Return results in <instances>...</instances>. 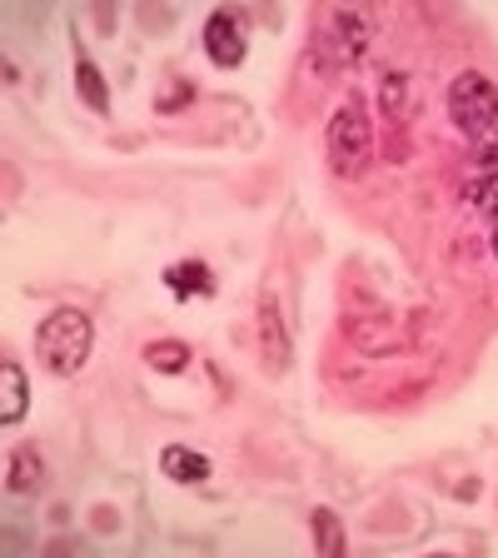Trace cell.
<instances>
[{"label":"cell","instance_id":"obj_1","mask_svg":"<svg viewBox=\"0 0 498 558\" xmlns=\"http://www.w3.org/2000/svg\"><path fill=\"white\" fill-rule=\"evenodd\" d=\"M90 344H95V325H90V314H81V310H50L40 319V329H35V360L46 364L50 374H60V379L85 369Z\"/></svg>","mask_w":498,"mask_h":558},{"label":"cell","instance_id":"obj_2","mask_svg":"<svg viewBox=\"0 0 498 558\" xmlns=\"http://www.w3.org/2000/svg\"><path fill=\"white\" fill-rule=\"evenodd\" d=\"M325 145H329V165H335V174H344V180L364 174V165L374 160V125H369V116H364L360 95L339 100V110L329 116Z\"/></svg>","mask_w":498,"mask_h":558},{"label":"cell","instance_id":"obj_3","mask_svg":"<svg viewBox=\"0 0 498 558\" xmlns=\"http://www.w3.org/2000/svg\"><path fill=\"white\" fill-rule=\"evenodd\" d=\"M449 120L464 130V135H474V140L494 135V125H498V90H494V81H488V75H478V70H459V75H453V85H449Z\"/></svg>","mask_w":498,"mask_h":558},{"label":"cell","instance_id":"obj_4","mask_svg":"<svg viewBox=\"0 0 498 558\" xmlns=\"http://www.w3.org/2000/svg\"><path fill=\"white\" fill-rule=\"evenodd\" d=\"M364 46H369V21L354 11H329L309 40L314 65L319 70H349L364 56Z\"/></svg>","mask_w":498,"mask_h":558},{"label":"cell","instance_id":"obj_5","mask_svg":"<svg viewBox=\"0 0 498 558\" xmlns=\"http://www.w3.org/2000/svg\"><path fill=\"white\" fill-rule=\"evenodd\" d=\"M244 50H250V46H244L240 21H234L230 11H215V15H209V21H205V56L215 60L220 70H234L244 60Z\"/></svg>","mask_w":498,"mask_h":558},{"label":"cell","instance_id":"obj_6","mask_svg":"<svg viewBox=\"0 0 498 558\" xmlns=\"http://www.w3.org/2000/svg\"><path fill=\"white\" fill-rule=\"evenodd\" d=\"M31 409V379L15 360L0 364V424H21Z\"/></svg>","mask_w":498,"mask_h":558},{"label":"cell","instance_id":"obj_7","mask_svg":"<svg viewBox=\"0 0 498 558\" xmlns=\"http://www.w3.org/2000/svg\"><path fill=\"white\" fill-rule=\"evenodd\" d=\"M160 469H165V478H174V484H205L209 478V459L195 449H185V444L160 449Z\"/></svg>","mask_w":498,"mask_h":558},{"label":"cell","instance_id":"obj_8","mask_svg":"<svg viewBox=\"0 0 498 558\" xmlns=\"http://www.w3.org/2000/svg\"><path fill=\"white\" fill-rule=\"evenodd\" d=\"M165 284H170L180 300H199V294H215V275H209L205 259H185V265L165 269Z\"/></svg>","mask_w":498,"mask_h":558},{"label":"cell","instance_id":"obj_9","mask_svg":"<svg viewBox=\"0 0 498 558\" xmlns=\"http://www.w3.org/2000/svg\"><path fill=\"white\" fill-rule=\"evenodd\" d=\"M259 335H265V354L275 369H284L290 360V339H284V319H279L275 294H259Z\"/></svg>","mask_w":498,"mask_h":558},{"label":"cell","instance_id":"obj_10","mask_svg":"<svg viewBox=\"0 0 498 558\" xmlns=\"http://www.w3.org/2000/svg\"><path fill=\"white\" fill-rule=\"evenodd\" d=\"M75 90H81V100L90 105V110H105V105H110V90H105V75L100 70H95V60L85 56H75Z\"/></svg>","mask_w":498,"mask_h":558},{"label":"cell","instance_id":"obj_11","mask_svg":"<svg viewBox=\"0 0 498 558\" xmlns=\"http://www.w3.org/2000/svg\"><path fill=\"white\" fill-rule=\"evenodd\" d=\"M40 484H46L40 453H35V449H21V453L11 459V478H5V488H11V494H35Z\"/></svg>","mask_w":498,"mask_h":558},{"label":"cell","instance_id":"obj_12","mask_svg":"<svg viewBox=\"0 0 498 558\" xmlns=\"http://www.w3.org/2000/svg\"><path fill=\"white\" fill-rule=\"evenodd\" d=\"M145 360H150V369H160V374H185L190 349L180 344V339H155V344L145 349Z\"/></svg>","mask_w":498,"mask_h":558},{"label":"cell","instance_id":"obj_13","mask_svg":"<svg viewBox=\"0 0 498 558\" xmlns=\"http://www.w3.org/2000/svg\"><path fill=\"white\" fill-rule=\"evenodd\" d=\"M314 548L325 558H339L344 554V529H339V519H335V509H314Z\"/></svg>","mask_w":498,"mask_h":558}]
</instances>
